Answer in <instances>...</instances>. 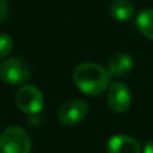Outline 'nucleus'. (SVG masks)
<instances>
[{
	"label": "nucleus",
	"instance_id": "nucleus-13",
	"mask_svg": "<svg viewBox=\"0 0 153 153\" xmlns=\"http://www.w3.org/2000/svg\"><path fill=\"white\" fill-rule=\"evenodd\" d=\"M143 152L144 153H153V141H148V143L144 145Z\"/></svg>",
	"mask_w": 153,
	"mask_h": 153
},
{
	"label": "nucleus",
	"instance_id": "nucleus-3",
	"mask_svg": "<svg viewBox=\"0 0 153 153\" xmlns=\"http://www.w3.org/2000/svg\"><path fill=\"white\" fill-rule=\"evenodd\" d=\"M16 106L26 114H38L45 106V97L34 85H23L15 95Z\"/></svg>",
	"mask_w": 153,
	"mask_h": 153
},
{
	"label": "nucleus",
	"instance_id": "nucleus-4",
	"mask_svg": "<svg viewBox=\"0 0 153 153\" xmlns=\"http://www.w3.org/2000/svg\"><path fill=\"white\" fill-rule=\"evenodd\" d=\"M31 75L30 66L20 58H10L0 63V79L8 85H23Z\"/></svg>",
	"mask_w": 153,
	"mask_h": 153
},
{
	"label": "nucleus",
	"instance_id": "nucleus-6",
	"mask_svg": "<svg viewBox=\"0 0 153 153\" xmlns=\"http://www.w3.org/2000/svg\"><path fill=\"white\" fill-rule=\"evenodd\" d=\"M108 105L117 113H124L129 109L132 102V94L129 87L122 82H114L108 89Z\"/></svg>",
	"mask_w": 153,
	"mask_h": 153
},
{
	"label": "nucleus",
	"instance_id": "nucleus-12",
	"mask_svg": "<svg viewBox=\"0 0 153 153\" xmlns=\"http://www.w3.org/2000/svg\"><path fill=\"white\" fill-rule=\"evenodd\" d=\"M8 16V4L5 0H0V24L7 19Z\"/></svg>",
	"mask_w": 153,
	"mask_h": 153
},
{
	"label": "nucleus",
	"instance_id": "nucleus-2",
	"mask_svg": "<svg viewBox=\"0 0 153 153\" xmlns=\"http://www.w3.org/2000/svg\"><path fill=\"white\" fill-rule=\"evenodd\" d=\"M31 138L19 126H10L0 136V153H30Z\"/></svg>",
	"mask_w": 153,
	"mask_h": 153
},
{
	"label": "nucleus",
	"instance_id": "nucleus-1",
	"mask_svg": "<svg viewBox=\"0 0 153 153\" xmlns=\"http://www.w3.org/2000/svg\"><path fill=\"white\" fill-rule=\"evenodd\" d=\"M110 71L103 66L93 62H85L73 71V81L82 93L87 95H100L109 89L111 81Z\"/></svg>",
	"mask_w": 153,
	"mask_h": 153
},
{
	"label": "nucleus",
	"instance_id": "nucleus-10",
	"mask_svg": "<svg viewBox=\"0 0 153 153\" xmlns=\"http://www.w3.org/2000/svg\"><path fill=\"white\" fill-rule=\"evenodd\" d=\"M136 26L144 36L153 40V10L141 11L136 19Z\"/></svg>",
	"mask_w": 153,
	"mask_h": 153
},
{
	"label": "nucleus",
	"instance_id": "nucleus-7",
	"mask_svg": "<svg viewBox=\"0 0 153 153\" xmlns=\"http://www.w3.org/2000/svg\"><path fill=\"white\" fill-rule=\"evenodd\" d=\"M108 153H141V145L126 134H116L109 138Z\"/></svg>",
	"mask_w": 153,
	"mask_h": 153
},
{
	"label": "nucleus",
	"instance_id": "nucleus-8",
	"mask_svg": "<svg viewBox=\"0 0 153 153\" xmlns=\"http://www.w3.org/2000/svg\"><path fill=\"white\" fill-rule=\"evenodd\" d=\"M133 66H134V62H133L132 56L128 55V54L120 53L109 59L108 70L113 76H118L120 78V76H125L129 74L133 70Z\"/></svg>",
	"mask_w": 153,
	"mask_h": 153
},
{
	"label": "nucleus",
	"instance_id": "nucleus-11",
	"mask_svg": "<svg viewBox=\"0 0 153 153\" xmlns=\"http://www.w3.org/2000/svg\"><path fill=\"white\" fill-rule=\"evenodd\" d=\"M13 48V40L8 34H0V59L7 58Z\"/></svg>",
	"mask_w": 153,
	"mask_h": 153
},
{
	"label": "nucleus",
	"instance_id": "nucleus-9",
	"mask_svg": "<svg viewBox=\"0 0 153 153\" xmlns=\"http://www.w3.org/2000/svg\"><path fill=\"white\" fill-rule=\"evenodd\" d=\"M110 13L116 20L126 22L134 15V7L129 0H114L110 5Z\"/></svg>",
	"mask_w": 153,
	"mask_h": 153
},
{
	"label": "nucleus",
	"instance_id": "nucleus-5",
	"mask_svg": "<svg viewBox=\"0 0 153 153\" xmlns=\"http://www.w3.org/2000/svg\"><path fill=\"white\" fill-rule=\"evenodd\" d=\"M89 110H90V106L86 101L83 100L67 101L58 110V120L65 126L78 125L79 122H82L86 118Z\"/></svg>",
	"mask_w": 153,
	"mask_h": 153
}]
</instances>
